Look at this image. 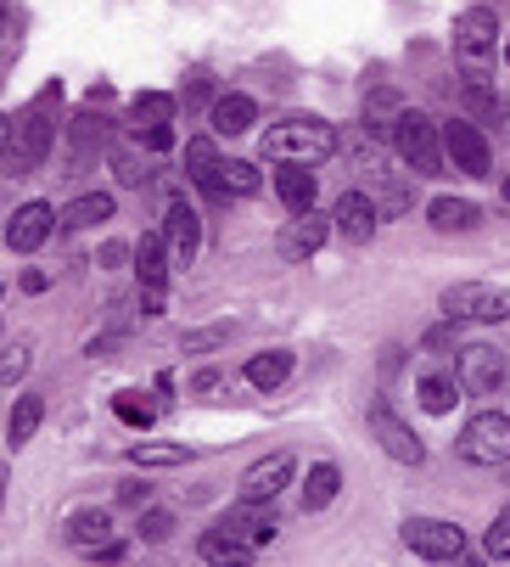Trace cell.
Returning <instances> with one entry per match:
<instances>
[{
	"mask_svg": "<svg viewBox=\"0 0 510 567\" xmlns=\"http://www.w3.org/2000/svg\"><path fill=\"white\" fill-rule=\"evenodd\" d=\"M152 152H168V146H175V130H168V124H157V130H135Z\"/></svg>",
	"mask_w": 510,
	"mask_h": 567,
	"instance_id": "39",
	"label": "cell"
},
{
	"mask_svg": "<svg viewBox=\"0 0 510 567\" xmlns=\"http://www.w3.org/2000/svg\"><path fill=\"white\" fill-rule=\"evenodd\" d=\"M124 259H129V248H124V241H107V248H102V265H107V270H118Z\"/></svg>",
	"mask_w": 510,
	"mask_h": 567,
	"instance_id": "40",
	"label": "cell"
},
{
	"mask_svg": "<svg viewBox=\"0 0 510 567\" xmlns=\"http://www.w3.org/2000/svg\"><path fill=\"white\" fill-rule=\"evenodd\" d=\"M504 62H510V40H504Z\"/></svg>",
	"mask_w": 510,
	"mask_h": 567,
	"instance_id": "46",
	"label": "cell"
},
{
	"mask_svg": "<svg viewBox=\"0 0 510 567\" xmlns=\"http://www.w3.org/2000/svg\"><path fill=\"white\" fill-rule=\"evenodd\" d=\"M444 315L449 320H504L510 315V292L504 287H488V281H455L444 292Z\"/></svg>",
	"mask_w": 510,
	"mask_h": 567,
	"instance_id": "5",
	"label": "cell"
},
{
	"mask_svg": "<svg viewBox=\"0 0 510 567\" xmlns=\"http://www.w3.org/2000/svg\"><path fill=\"white\" fill-rule=\"evenodd\" d=\"M460 461H471V466H504L510 461V416H499V411L471 416L466 433H460Z\"/></svg>",
	"mask_w": 510,
	"mask_h": 567,
	"instance_id": "4",
	"label": "cell"
},
{
	"mask_svg": "<svg viewBox=\"0 0 510 567\" xmlns=\"http://www.w3.org/2000/svg\"><path fill=\"white\" fill-rule=\"evenodd\" d=\"M186 175L214 197V175H219V146L208 141V135H197V141H186Z\"/></svg>",
	"mask_w": 510,
	"mask_h": 567,
	"instance_id": "26",
	"label": "cell"
},
{
	"mask_svg": "<svg viewBox=\"0 0 510 567\" xmlns=\"http://www.w3.org/2000/svg\"><path fill=\"white\" fill-rule=\"evenodd\" d=\"M40 416H45V404H40V393H23V399L12 404V427H7V444H12V450H23V444L34 439Z\"/></svg>",
	"mask_w": 510,
	"mask_h": 567,
	"instance_id": "29",
	"label": "cell"
},
{
	"mask_svg": "<svg viewBox=\"0 0 510 567\" xmlns=\"http://www.w3.org/2000/svg\"><path fill=\"white\" fill-rule=\"evenodd\" d=\"M118 501H124V506H146V483H124Z\"/></svg>",
	"mask_w": 510,
	"mask_h": 567,
	"instance_id": "41",
	"label": "cell"
},
{
	"mask_svg": "<svg viewBox=\"0 0 510 567\" xmlns=\"http://www.w3.org/2000/svg\"><path fill=\"white\" fill-rule=\"evenodd\" d=\"M23 371H29V343H12V354H0V388L18 382Z\"/></svg>",
	"mask_w": 510,
	"mask_h": 567,
	"instance_id": "37",
	"label": "cell"
},
{
	"mask_svg": "<svg viewBox=\"0 0 510 567\" xmlns=\"http://www.w3.org/2000/svg\"><path fill=\"white\" fill-rule=\"evenodd\" d=\"M129 461L135 466H186V450L180 444H135Z\"/></svg>",
	"mask_w": 510,
	"mask_h": 567,
	"instance_id": "31",
	"label": "cell"
},
{
	"mask_svg": "<svg viewBox=\"0 0 510 567\" xmlns=\"http://www.w3.org/2000/svg\"><path fill=\"white\" fill-rule=\"evenodd\" d=\"M482 550H488L493 561H504V556H510V506H504V512L488 523V539H482Z\"/></svg>",
	"mask_w": 510,
	"mask_h": 567,
	"instance_id": "35",
	"label": "cell"
},
{
	"mask_svg": "<svg viewBox=\"0 0 510 567\" xmlns=\"http://www.w3.org/2000/svg\"><path fill=\"white\" fill-rule=\"evenodd\" d=\"M466 107L477 113V118H504V102H499V91H488V85H466Z\"/></svg>",
	"mask_w": 510,
	"mask_h": 567,
	"instance_id": "33",
	"label": "cell"
},
{
	"mask_svg": "<svg viewBox=\"0 0 510 567\" xmlns=\"http://www.w3.org/2000/svg\"><path fill=\"white\" fill-rule=\"evenodd\" d=\"M387 135H393L398 157H404V164H409L415 175H444V157H449V152H444V135L433 130V118H427V113H409V107H404V113L393 118V130H387Z\"/></svg>",
	"mask_w": 510,
	"mask_h": 567,
	"instance_id": "3",
	"label": "cell"
},
{
	"mask_svg": "<svg viewBox=\"0 0 510 567\" xmlns=\"http://www.w3.org/2000/svg\"><path fill=\"white\" fill-rule=\"evenodd\" d=\"M56 102H62V85H51L12 118V135H7V157H0V169L7 175H29L51 157V141H56Z\"/></svg>",
	"mask_w": 510,
	"mask_h": 567,
	"instance_id": "1",
	"label": "cell"
},
{
	"mask_svg": "<svg viewBox=\"0 0 510 567\" xmlns=\"http://www.w3.org/2000/svg\"><path fill=\"white\" fill-rule=\"evenodd\" d=\"M252 118H259L252 96H219L214 102V135H241V130H252Z\"/></svg>",
	"mask_w": 510,
	"mask_h": 567,
	"instance_id": "25",
	"label": "cell"
},
{
	"mask_svg": "<svg viewBox=\"0 0 510 567\" xmlns=\"http://www.w3.org/2000/svg\"><path fill=\"white\" fill-rule=\"evenodd\" d=\"M331 225L343 230L354 248H365V241L376 236V225H382V203L365 197V192H343V197H336V208H331Z\"/></svg>",
	"mask_w": 510,
	"mask_h": 567,
	"instance_id": "10",
	"label": "cell"
},
{
	"mask_svg": "<svg viewBox=\"0 0 510 567\" xmlns=\"http://www.w3.org/2000/svg\"><path fill=\"white\" fill-rule=\"evenodd\" d=\"M208 96V73H191V85H186V102H202Z\"/></svg>",
	"mask_w": 510,
	"mask_h": 567,
	"instance_id": "42",
	"label": "cell"
},
{
	"mask_svg": "<svg viewBox=\"0 0 510 567\" xmlns=\"http://www.w3.org/2000/svg\"><path fill=\"white\" fill-rule=\"evenodd\" d=\"M107 219H113V197L107 192H84V197H73L62 208L56 230H91V225H107Z\"/></svg>",
	"mask_w": 510,
	"mask_h": 567,
	"instance_id": "21",
	"label": "cell"
},
{
	"mask_svg": "<svg viewBox=\"0 0 510 567\" xmlns=\"http://www.w3.org/2000/svg\"><path fill=\"white\" fill-rule=\"evenodd\" d=\"M336 489H343V466L320 461V466L309 472V483H303V506H309V512H325V506L336 501Z\"/></svg>",
	"mask_w": 510,
	"mask_h": 567,
	"instance_id": "23",
	"label": "cell"
},
{
	"mask_svg": "<svg viewBox=\"0 0 510 567\" xmlns=\"http://www.w3.org/2000/svg\"><path fill=\"white\" fill-rule=\"evenodd\" d=\"M287 377H292V354H287V349H275V354H252V360H247V382L259 388V393H275Z\"/></svg>",
	"mask_w": 510,
	"mask_h": 567,
	"instance_id": "24",
	"label": "cell"
},
{
	"mask_svg": "<svg viewBox=\"0 0 510 567\" xmlns=\"http://www.w3.org/2000/svg\"><path fill=\"white\" fill-rule=\"evenodd\" d=\"M415 393H420V404H427L433 416H449L455 404H460V393H466V382H460V371L449 377V371H427L415 382Z\"/></svg>",
	"mask_w": 510,
	"mask_h": 567,
	"instance_id": "20",
	"label": "cell"
},
{
	"mask_svg": "<svg viewBox=\"0 0 510 567\" xmlns=\"http://www.w3.org/2000/svg\"><path fill=\"white\" fill-rule=\"evenodd\" d=\"M398 534H404L409 550L433 556V561H460V556H466V534H460L455 523H444V517H409Z\"/></svg>",
	"mask_w": 510,
	"mask_h": 567,
	"instance_id": "6",
	"label": "cell"
},
{
	"mask_svg": "<svg viewBox=\"0 0 510 567\" xmlns=\"http://www.w3.org/2000/svg\"><path fill=\"white\" fill-rule=\"evenodd\" d=\"M168 236L163 230H152V236H140V248H135V270H140V287H152V292H163L168 287Z\"/></svg>",
	"mask_w": 510,
	"mask_h": 567,
	"instance_id": "19",
	"label": "cell"
},
{
	"mask_svg": "<svg viewBox=\"0 0 510 567\" xmlns=\"http://www.w3.org/2000/svg\"><path fill=\"white\" fill-rule=\"evenodd\" d=\"M102 146H107V118H102L96 102H91V107L67 124V169H62V175H79L84 164H91V152H102Z\"/></svg>",
	"mask_w": 510,
	"mask_h": 567,
	"instance_id": "11",
	"label": "cell"
},
{
	"mask_svg": "<svg viewBox=\"0 0 510 567\" xmlns=\"http://www.w3.org/2000/svg\"><path fill=\"white\" fill-rule=\"evenodd\" d=\"M504 203H510V181H504Z\"/></svg>",
	"mask_w": 510,
	"mask_h": 567,
	"instance_id": "47",
	"label": "cell"
},
{
	"mask_svg": "<svg viewBox=\"0 0 510 567\" xmlns=\"http://www.w3.org/2000/svg\"><path fill=\"white\" fill-rule=\"evenodd\" d=\"M0 501H7V466H0Z\"/></svg>",
	"mask_w": 510,
	"mask_h": 567,
	"instance_id": "45",
	"label": "cell"
},
{
	"mask_svg": "<svg viewBox=\"0 0 510 567\" xmlns=\"http://www.w3.org/2000/svg\"><path fill=\"white\" fill-rule=\"evenodd\" d=\"M371 433H376V444H382L398 466H420V461H427V444H420V439L409 433V422H398L382 399L371 404Z\"/></svg>",
	"mask_w": 510,
	"mask_h": 567,
	"instance_id": "8",
	"label": "cell"
},
{
	"mask_svg": "<svg viewBox=\"0 0 510 567\" xmlns=\"http://www.w3.org/2000/svg\"><path fill=\"white\" fill-rule=\"evenodd\" d=\"M67 539H73V545H84V550H96V545H107V539H113V517H107V512H73Z\"/></svg>",
	"mask_w": 510,
	"mask_h": 567,
	"instance_id": "28",
	"label": "cell"
},
{
	"mask_svg": "<svg viewBox=\"0 0 510 567\" xmlns=\"http://www.w3.org/2000/svg\"><path fill=\"white\" fill-rule=\"evenodd\" d=\"M129 118L135 130H157V124H175V96H163V91H146L129 102Z\"/></svg>",
	"mask_w": 510,
	"mask_h": 567,
	"instance_id": "30",
	"label": "cell"
},
{
	"mask_svg": "<svg viewBox=\"0 0 510 567\" xmlns=\"http://www.w3.org/2000/svg\"><path fill=\"white\" fill-rule=\"evenodd\" d=\"M202 556H208V561H247V556H252V545H241V539H230V534H219V528H214V534L202 539Z\"/></svg>",
	"mask_w": 510,
	"mask_h": 567,
	"instance_id": "32",
	"label": "cell"
},
{
	"mask_svg": "<svg viewBox=\"0 0 510 567\" xmlns=\"http://www.w3.org/2000/svg\"><path fill=\"white\" fill-rule=\"evenodd\" d=\"M331 152H336V135L320 118H292V124H275L264 135L270 164H320V157H331Z\"/></svg>",
	"mask_w": 510,
	"mask_h": 567,
	"instance_id": "2",
	"label": "cell"
},
{
	"mask_svg": "<svg viewBox=\"0 0 510 567\" xmlns=\"http://www.w3.org/2000/svg\"><path fill=\"white\" fill-rule=\"evenodd\" d=\"M0 18H7V0H0Z\"/></svg>",
	"mask_w": 510,
	"mask_h": 567,
	"instance_id": "48",
	"label": "cell"
},
{
	"mask_svg": "<svg viewBox=\"0 0 510 567\" xmlns=\"http://www.w3.org/2000/svg\"><path fill=\"white\" fill-rule=\"evenodd\" d=\"M7 135H12V124H7V118H0V157H7Z\"/></svg>",
	"mask_w": 510,
	"mask_h": 567,
	"instance_id": "44",
	"label": "cell"
},
{
	"mask_svg": "<svg viewBox=\"0 0 510 567\" xmlns=\"http://www.w3.org/2000/svg\"><path fill=\"white\" fill-rule=\"evenodd\" d=\"M325 236H331V219L314 214V208H303V214H292V225L281 230V254H287V259H314V254L325 248Z\"/></svg>",
	"mask_w": 510,
	"mask_h": 567,
	"instance_id": "15",
	"label": "cell"
},
{
	"mask_svg": "<svg viewBox=\"0 0 510 567\" xmlns=\"http://www.w3.org/2000/svg\"><path fill=\"white\" fill-rule=\"evenodd\" d=\"M460 382H466V393H493L504 382V354L488 349V343L460 349Z\"/></svg>",
	"mask_w": 510,
	"mask_h": 567,
	"instance_id": "17",
	"label": "cell"
},
{
	"mask_svg": "<svg viewBox=\"0 0 510 567\" xmlns=\"http://www.w3.org/2000/svg\"><path fill=\"white\" fill-rule=\"evenodd\" d=\"M444 152H449V164H455L460 175H471V181H482V175L493 169V152H488V141H482V130H477L471 118L444 124Z\"/></svg>",
	"mask_w": 510,
	"mask_h": 567,
	"instance_id": "7",
	"label": "cell"
},
{
	"mask_svg": "<svg viewBox=\"0 0 510 567\" xmlns=\"http://www.w3.org/2000/svg\"><path fill=\"white\" fill-rule=\"evenodd\" d=\"M455 343V327H438V332H427V349H449Z\"/></svg>",
	"mask_w": 510,
	"mask_h": 567,
	"instance_id": "43",
	"label": "cell"
},
{
	"mask_svg": "<svg viewBox=\"0 0 510 567\" xmlns=\"http://www.w3.org/2000/svg\"><path fill=\"white\" fill-rule=\"evenodd\" d=\"M113 411H118V422H129V427H152V416H157L152 404L135 399V393H118V399H113Z\"/></svg>",
	"mask_w": 510,
	"mask_h": 567,
	"instance_id": "34",
	"label": "cell"
},
{
	"mask_svg": "<svg viewBox=\"0 0 510 567\" xmlns=\"http://www.w3.org/2000/svg\"><path fill=\"white\" fill-rule=\"evenodd\" d=\"M275 501H241V512H230V517H219V534H230V539H241V545H270L275 539Z\"/></svg>",
	"mask_w": 510,
	"mask_h": 567,
	"instance_id": "9",
	"label": "cell"
},
{
	"mask_svg": "<svg viewBox=\"0 0 510 567\" xmlns=\"http://www.w3.org/2000/svg\"><path fill=\"white\" fill-rule=\"evenodd\" d=\"M51 230H56L51 203H23V208L7 219V248H12V254H34Z\"/></svg>",
	"mask_w": 510,
	"mask_h": 567,
	"instance_id": "12",
	"label": "cell"
},
{
	"mask_svg": "<svg viewBox=\"0 0 510 567\" xmlns=\"http://www.w3.org/2000/svg\"><path fill=\"white\" fill-rule=\"evenodd\" d=\"M275 197H281L292 214L314 208V175H309L303 164H275Z\"/></svg>",
	"mask_w": 510,
	"mask_h": 567,
	"instance_id": "22",
	"label": "cell"
},
{
	"mask_svg": "<svg viewBox=\"0 0 510 567\" xmlns=\"http://www.w3.org/2000/svg\"><path fill=\"white\" fill-rule=\"evenodd\" d=\"M427 219H433V230H471L477 225V203H466V197H438L433 208H427Z\"/></svg>",
	"mask_w": 510,
	"mask_h": 567,
	"instance_id": "27",
	"label": "cell"
},
{
	"mask_svg": "<svg viewBox=\"0 0 510 567\" xmlns=\"http://www.w3.org/2000/svg\"><path fill=\"white\" fill-rule=\"evenodd\" d=\"M264 186L259 164H247V157H219V175H214V203H230V197H252Z\"/></svg>",
	"mask_w": 510,
	"mask_h": 567,
	"instance_id": "18",
	"label": "cell"
},
{
	"mask_svg": "<svg viewBox=\"0 0 510 567\" xmlns=\"http://www.w3.org/2000/svg\"><path fill=\"white\" fill-rule=\"evenodd\" d=\"M493 45H499V18H493L488 7H471V12L455 18V51H460V56L482 62Z\"/></svg>",
	"mask_w": 510,
	"mask_h": 567,
	"instance_id": "13",
	"label": "cell"
},
{
	"mask_svg": "<svg viewBox=\"0 0 510 567\" xmlns=\"http://www.w3.org/2000/svg\"><path fill=\"white\" fill-rule=\"evenodd\" d=\"M287 483H292V455L281 450V455H270V461L241 472V501H281Z\"/></svg>",
	"mask_w": 510,
	"mask_h": 567,
	"instance_id": "14",
	"label": "cell"
},
{
	"mask_svg": "<svg viewBox=\"0 0 510 567\" xmlns=\"http://www.w3.org/2000/svg\"><path fill=\"white\" fill-rule=\"evenodd\" d=\"M113 169H118V181H124V186H140V181H146V169H140V164H135V157H129V152H124V146H118V152H113Z\"/></svg>",
	"mask_w": 510,
	"mask_h": 567,
	"instance_id": "38",
	"label": "cell"
},
{
	"mask_svg": "<svg viewBox=\"0 0 510 567\" xmlns=\"http://www.w3.org/2000/svg\"><path fill=\"white\" fill-rule=\"evenodd\" d=\"M168 534H175V517H168V512H146V517H140V539H146V545H163Z\"/></svg>",
	"mask_w": 510,
	"mask_h": 567,
	"instance_id": "36",
	"label": "cell"
},
{
	"mask_svg": "<svg viewBox=\"0 0 510 567\" xmlns=\"http://www.w3.org/2000/svg\"><path fill=\"white\" fill-rule=\"evenodd\" d=\"M163 236H168V259H175V265H191V259H197V248H202V225H197V208H186V203H168Z\"/></svg>",
	"mask_w": 510,
	"mask_h": 567,
	"instance_id": "16",
	"label": "cell"
}]
</instances>
